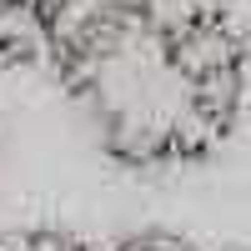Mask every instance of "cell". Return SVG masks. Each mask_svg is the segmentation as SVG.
Segmentation results:
<instances>
[{
	"label": "cell",
	"instance_id": "obj_3",
	"mask_svg": "<svg viewBox=\"0 0 251 251\" xmlns=\"http://www.w3.org/2000/svg\"><path fill=\"white\" fill-rule=\"evenodd\" d=\"M116 251H201V246H191L186 236H166V231H141L131 241H121Z\"/></svg>",
	"mask_w": 251,
	"mask_h": 251
},
{
	"label": "cell",
	"instance_id": "obj_1",
	"mask_svg": "<svg viewBox=\"0 0 251 251\" xmlns=\"http://www.w3.org/2000/svg\"><path fill=\"white\" fill-rule=\"evenodd\" d=\"M66 71L96 131L126 161L196 156L231 116V86H211L186 66L156 10H96L71 35Z\"/></svg>",
	"mask_w": 251,
	"mask_h": 251
},
{
	"label": "cell",
	"instance_id": "obj_5",
	"mask_svg": "<svg viewBox=\"0 0 251 251\" xmlns=\"http://www.w3.org/2000/svg\"><path fill=\"white\" fill-rule=\"evenodd\" d=\"M10 5H30V10H46V15H55V10H66L71 0H10Z\"/></svg>",
	"mask_w": 251,
	"mask_h": 251
},
{
	"label": "cell",
	"instance_id": "obj_2",
	"mask_svg": "<svg viewBox=\"0 0 251 251\" xmlns=\"http://www.w3.org/2000/svg\"><path fill=\"white\" fill-rule=\"evenodd\" d=\"M161 15V10H156ZM176 15H196L211 30H221L241 55H251V0H181Z\"/></svg>",
	"mask_w": 251,
	"mask_h": 251
},
{
	"label": "cell",
	"instance_id": "obj_4",
	"mask_svg": "<svg viewBox=\"0 0 251 251\" xmlns=\"http://www.w3.org/2000/svg\"><path fill=\"white\" fill-rule=\"evenodd\" d=\"M0 251H86L80 241H71V236H15V241H5Z\"/></svg>",
	"mask_w": 251,
	"mask_h": 251
}]
</instances>
